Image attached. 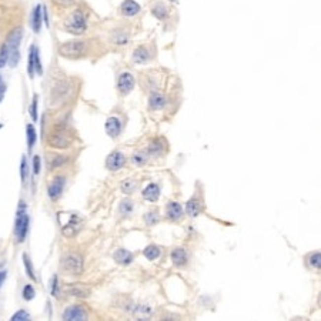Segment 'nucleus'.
I'll return each mask as SVG.
<instances>
[{
  "label": "nucleus",
  "mask_w": 321,
  "mask_h": 321,
  "mask_svg": "<svg viewBox=\"0 0 321 321\" xmlns=\"http://www.w3.org/2000/svg\"><path fill=\"white\" fill-rule=\"evenodd\" d=\"M57 221L60 224V230L67 239L74 237L81 230V218L79 214L71 212H60L57 214Z\"/></svg>",
  "instance_id": "1"
},
{
  "label": "nucleus",
  "mask_w": 321,
  "mask_h": 321,
  "mask_svg": "<svg viewBox=\"0 0 321 321\" xmlns=\"http://www.w3.org/2000/svg\"><path fill=\"white\" fill-rule=\"evenodd\" d=\"M87 49L89 43L86 40H70L60 46L59 53L66 59H80L87 53Z\"/></svg>",
  "instance_id": "2"
},
{
  "label": "nucleus",
  "mask_w": 321,
  "mask_h": 321,
  "mask_svg": "<svg viewBox=\"0 0 321 321\" xmlns=\"http://www.w3.org/2000/svg\"><path fill=\"white\" fill-rule=\"evenodd\" d=\"M27 230H29V215L26 214V204L20 201L17 213H16V223H14V236H16L17 243L25 241Z\"/></svg>",
  "instance_id": "3"
},
{
  "label": "nucleus",
  "mask_w": 321,
  "mask_h": 321,
  "mask_svg": "<svg viewBox=\"0 0 321 321\" xmlns=\"http://www.w3.org/2000/svg\"><path fill=\"white\" fill-rule=\"evenodd\" d=\"M22 29H14L9 33L7 36V40H6V46H7V50H9V63L10 66L16 67L19 60H20V53H19V44L22 40Z\"/></svg>",
  "instance_id": "4"
},
{
  "label": "nucleus",
  "mask_w": 321,
  "mask_h": 321,
  "mask_svg": "<svg viewBox=\"0 0 321 321\" xmlns=\"http://www.w3.org/2000/svg\"><path fill=\"white\" fill-rule=\"evenodd\" d=\"M65 29L67 32H70L71 35H83L86 32V29H87L86 14L83 13L80 9L74 10L65 22Z\"/></svg>",
  "instance_id": "5"
},
{
  "label": "nucleus",
  "mask_w": 321,
  "mask_h": 321,
  "mask_svg": "<svg viewBox=\"0 0 321 321\" xmlns=\"http://www.w3.org/2000/svg\"><path fill=\"white\" fill-rule=\"evenodd\" d=\"M62 267L66 273L71 274V276H79L83 271V258L76 253H70V254L63 257Z\"/></svg>",
  "instance_id": "6"
},
{
  "label": "nucleus",
  "mask_w": 321,
  "mask_h": 321,
  "mask_svg": "<svg viewBox=\"0 0 321 321\" xmlns=\"http://www.w3.org/2000/svg\"><path fill=\"white\" fill-rule=\"evenodd\" d=\"M124 163H126L124 154L120 153V151H113V153H110L107 156L106 167L108 170H111V172H116V170H119V169H121L124 166Z\"/></svg>",
  "instance_id": "7"
},
{
  "label": "nucleus",
  "mask_w": 321,
  "mask_h": 321,
  "mask_svg": "<svg viewBox=\"0 0 321 321\" xmlns=\"http://www.w3.org/2000/svg\"><path fill=\"white\" fill-rule=\"evenodd\" d=\"M117 89L121 94H129L134 89V77L130 73H121L117 79Z\"/></svg>",
  "instance_id": "8"
},
{
  "label": "nucleus",
  "mask_w": 321,
  "mask_h": 321,
  "mask_svg": "<svg viewBox=\"0 0 321 321\" xmlns=\"http://www.w3.org/2000/svg\"><path fill=\"white\" fill-rule=\"evenodd\" d=\"M87 319V314L86 311L83 310V307L80 306H71V307H67L63 313V320H70V321H81Z\"/></svg>",
  "instance_id": "9"
},
{
  "label": "nucleus",
  "mask_w": 321,
  "mask_h": 321,
  "mask_svg": "<svg viewBox=\"0 0 321 321\" xmlns=\"http://www.w3.org/2000/svg\"><path fill=\"white\" fill-rule=\"evenodd\" d=\"M65 181H66V178L62 177V176H59V177H56L53 181L50 183L47 191H49V197H50L52 200H57V199L62 196L63 188H65Z\"/></svg>",
  "instance_id": "10"
},
{
  "label": "nucleus",
  "mask_w": 321,
  "mask_h": 321,
  "mask_svg": "<svg viewBox=\"0 0 321 321\" xmlns=\"http://www.w3.org/2000/svg\"><path fill=\"white\" fill-rule=\"evenodd\" d=\"M71 139L69 137V134L63 133V132H57V133H53L50 137H49V143L52 147L56 148H66L69 147Z\"/></svg>",
  "instance_id": "11"
},
{
  "label": "nucleus",
  "mask_w": 321,
  "mask_h": 321,
  "mask_svg": "<svg viewBox=\"0 0 321 321\" xmlns=\"http://www.w3.org/2000/svg\"><path fill=\"white\" fill-rule=\"evenodd\" d=\"M167 105V99L166 96L160 92H153L148 97V107L151 110H160Z\"/></svg>",
  "instance_id": "12"
},
{
  "label": "nucleus",
  "mask_w": 321,
  "mask_h": 321,
  "mask_svg": "<svg viewBox=\"0 0 321 321\" xmlns=\"http://www.w3.org/2000/svg\"><path fill=\"white\" fill-rule=\"evenodd\" d=\"M120 12L123 16L133 17V16H136V14L140 12V6L134 0H124L120 6Z\"/></svg>",
  "instance_id": "13"
},
{
  "label": "nucleus",
  "mask_w": 321,
  "mask_h": 321,
  "mask_svg": "<svg viewBox=\"0 0 321 321\" xmlns=\"http://www.w3.org/2000/svg\"><path fill=\"white\" fill-rule=\"evenodd\" d=\"M106 133L110 137H117L121 133V121L117 117H108L106 121Z\"/></svg>",
  "instance_id": "14"
},
{
  "label": "nucleus",
  "mask_w": 321,
  "mask_h": 321,
  "mask_svg": "<svg viewBox=\"0 0 321 321\" xmlns=\"http://www.w3.org/2000/svg\"><path fill=\"white\" fill-rule=\"evenodd\" d=\"M151 59V54L146 46H140L133 52V62L137 65H144Z\"/></svg>",
  "instance_id": "15"
},
{
  "label": "nucleus",
  "mask_w": 321,
  "mask_h": 321,
  "mask_svg": "<svg viewBox=\"0 0 321 321\" xmlns=\"http://www.w3.org/2000/svg\"><path fill=\"white\" fill-rule=\"evenodd\" d=\"M153 314V308L147 304H137L133 308V316L139 320H147Z\"/></svg>",
  "instance_id": "16"
},
{
  "label": "nucleus",
  "mask_w": 321,
  "mask_h": 321,
  "mask_svg": "<svg viewBox=\"0 0 321 321\" xmlns=\"http://www.w3.org/2000/svg\"><path fill=\"white\" fill-rule=\"evenodd\" d=\"M160 196V187L156 184V183H151L148 184L147 187L143 190V199L147 201H156Z\"/></svg>",
  "instance_id": "17"
},
{
  "label": "nucleus",
  "mask_w": 321,
  "mask_h": 321,
  "mask_svg": "<svg viewBox=\"0 0 321 321\" xmlns=\"http://www.w3.org/2000/svg\"><path fill=\"white\" fill-rule=\"evenodd\" d=\"M181 214H183V209H181V206H180L178 203L172 201V203L167 204V207H166V215H167L170 220H178V218L181 217Z\"/></svg>",
  "instance_id": "18"
},
{
  "label": "nucleus",
  "mask_w": 321,
  "mask_h": 321,
  "mask_svg": "<svg viewBox=\"0 0 321 321\" xmlns=\"http://www.w3.org/2000/svg\"><path fill=\"white\" fill-rule=\"evenodd\" d=\"M114 260L119 263V264H121V266H129L132 261H133V254L129 251V250H124V249H120V250H117L116 253H114Z\"/></svg>",
  "instance_id": "19"
},
{
  "label": "nucleus",
  "mask_w": 321,
  "mask_h": 321,
  "mask_svg": "<svg viewBox=\"0 0 321 321\" xmlns=\"http://www.w3.org/2000/svg\"><path fill=\"white\" fill-rule=\"evenodd\" d=\"M41 17H43V7H41L40 4H37V6L35 7L33 13H32V29H33L36 33L40 32Z\"/></svg>",
  "instance_id": "20"
},
{
  "label": "nucleus",
  "mask_w": 321,
  "mask_h": 321,
  "mask_svg": "<svg viewBox=\"0 0 321 321\" xmlns=\"http://www.w3.org/2000/svg\"><path fill=\"white\" fill-rule=\"evenodd\" d=\"M188 255L186 253V250L183 249H176L174 251H172V261H173L174 266L180 267V266H184L187 263Z\"/></svg>",
  "instance_id": "21"
},
{
  "label": "nucleus",
  "mask_w": 321,
  "mask_h": 321,
  "mask_svg": "<svg viewBox=\"0 0 321 321\" xmlns=\"http://www.w3.org/2000/svg\"><path fill=\"white\" fill-rule=\"evenodd\" d=\"M67 293H70L71 295L74 297H81V298H86L87 295L90 294V290L86 288L84 285H80V284H73L71 287L67 288Z\"/></svg>",
  "instance_id": "22"
},
{
  "label": "nucleus",
  "mask_w": 321,
  "mask_h": 321,
  "mask_svg": "<svg viewBox=\"0 0 321 321\" xmlns=\"http://www.w3.org/2000/svg\"><path fill=\"white\" fill-rule=\"evenodd\" d=\"M151 13H153L154 17H157L159 20H164V19L169 17V9H167L166 4H163V3H157L156 6H153Z\"/></svg>",
  "instance_id": "23"
},
{
  "label": "nucleus",
  "mask_w": 321,
  "mask_h": 321,
  "mask_svg": "<svg viewBox=\"0 0 321 321\" xmlns=\"http://www.w3.org/2000/svg\"><path fill=\"white\" fill-rule=\"evenodd\" d=\"M186 212H187L190 217H197L200 214V201L197 200L196 197H193L186 206Z\"/></svg>",
  "instance_id": "24"
},
{
  "label": "nucleus",
  "mask_w": 321,
  "mask_h": 321,
  "mask_svg": "<svg viewBox=\"0 0 321 321\" xmlns=\"http://www.w3.org/2000/svg\"><path fill=\"white\" fill-rule=\"evenodd\" d=\"M26 133H27V147H29V150H32V147H33L35 143H36L37 134H36V130H35V127H33L32 124H27Z\"/></svg>",
  "instance_id": "25"
},
{
  "label": "nucleus",
  "mask_w": 321,
  "mask_h": 321,
  "mask_svg": "<svg viewBox=\"0 0 321 321\" xmlns=\"http://www.w3.org/2000/svg\"><path fill=\"white\" fill-rule=\"evenodd\" d=\"M113 41L116 44H119V46H123V44H126L129 41V35L126 32H123V30H116L113 33Z\"/></svg>",
  "instance_id": "26"
},
{
  "label": "nucleus",
  "mask_w": 321,
  "mask_h": 321,
  "mask_svg": "<svg viewBox=\"0 0 321 321\" xmlns=\"http://www.w3.org/2000/svg\"><path fill=\"white\" fill-rule=\"evenodd\" d=\"M143 254L146 255V258H148V260H156L160 255V249L156 246H148L144 249Z\"/></svg>",
  "instance_id": "27"
},
{
  "label": "nucleus",
  "mask_w": 321,
  "mask_h": 321,
  "mask_svg": "<svg viewBox=\"0 0 321 321\" xmlns=\"http://www.w3.org/2000/svg\"><path fill=\"white\" fill-rule=\"evenodd\" d=\"M35 50H36V46H32V47H30V52H29V66H27V71H29V76H30V77L35 76Z\"/></svg>",
  "instance_id": "28"
},
{
  "label": "nucleus",
  "mask_w": 321,
  "mask_h": 321,
  "mask_svg": "<svg viewBox=\"0 0 321 321\" xmlns=\"http://www.w3.org/2000/svg\"><path fill=\"white\" fill-rule=\"evenodd\" d=\"M132 161H133L134 166H143V164H146V161H147V154H146L144 151H137V153H134L133 154Z\"/></svg>",
  "instance_id": "29"
},
{
  "label": "nucleus",
  "mask_w": 321,
  "mask_h": 321,
  "mask_svg": "<svg viewBox=\"0 0 321 321\" xmlns=\"http://www.w3.org/2000/svg\"><path fill=\"white\" fill-rule=\"evenodd\" d=\"M7 62H9V50H7V46L4 43L3 46H0V69L4 66Z\"/></svg>",
  "instance_id": "30"
},
{
  "label": "nucleus",
  "mask_w": 321,
  "mask_h": 321,
  "mask_svg": "<svg viewBox=\"0 0 321 321\" xmlns=\"http://www.w3.org/2000/svg\"><path fill=\"white\" fill-rule=\"evenodd\" d=\"M310 266L314 268H321V253H313L308 258Z\"/></svg>",
  "instance_id": "31"
},
{
  "label": "nucleus",
  "mask_w": 321,
  "mask_h": 321,
  "mask_svg": "<svg viewBox=\"0 0 321 321\" xmlns=\"http://www.w3.org/2000/svg\"><path fill=\"white\" fill-rule=\"evenodd\" d=\"M23 263H25V267H26V273L27 276L32 279V280H36V276H35V271L32 270V261L29 258V255L25 254L23 255Z\"/></svg>",
  "instance_id": "32"
},
{
  "label": "nucleus",
  "mask_w": 321,
  "mask_h": 321,
  "mask_svg": "<svg viewBox=\"0 0 321 321\" xmlns=\"http://www.w3.org/2000/svg\"><path fill=\"white\" fill-rule=\"evenodd\" d=\"M144 221H146V224H148V226L156 224V223L159 221V214L156 213V212H148V213L144 215Z\"/></svg>",
  "instance_id": "33"
},
{
  "label": "nucleus",
  "mask_w": 321,
  "mask_h": 321,
  "mask_svg": "<svg viewBox=\"0 0 321 321\" xmlns=\"http://www.w3.org/2000/svg\"><path fill=\"white\" fill-rule=\"evenodd\" d=\"M27 173H29V169H27V160L26 157L23 156V157H22V163H20V178H22V183L26 181Z\"/></svg>",
  "instance_id": "34"
},
{
  "label": "nucleus",
  "mask_w": 321,
  "mask_h": 321,
  "mask_svg": "<svg viewBox=\"0 0 321 321\" xmlns=\"http://www.w3.org/2000/svg\"><path fill=\"white\" fill-rule=\"evenodd\" d=\"M35 295H36L35 288H33L30 284L25 285V288H23V298H25V300H27V301H30V300H33V298H35Z\"/></svg>",
  "instance_id": "35"
},
{
  "label": "nucleus",
  "mask_w": 321,
  "mask_h": 321,
  "mask_svg": "<svg viewBox=\"0 0 321 321\" xmlns=\"http://www.w3.org/2000/svg\"><path fill=\"white\" fill-rule=\"evenodd\" d=\"M133 210V203L130 200H123L120 204V213L121 214H130Z\"/></svg>",
  "instance_id": "36"
},
{
  "label": "nucleus",
  "mask_w": 321,
  "mask_h": 321,
  "mask_svg": "<svg viewBox=\"0 0 321 321\" xmlns=\"http://www.w3.org/2000/svg\"><path fill=\"white\" fill-rule=\"evenodd\" d=\"M30 319V316H29V313L25 311V310H19L16 314L12 316V320L13 321H27Z\"/></svg>",
  "instance_id": "37"
},
{
  "label": "nucleus",
  "mask_w": 321,
  "mask_h": 321,
  "mask_svg": "<svg viewBox=\"0 0 321 321\" xmlns=\"http://www.w3.org/2000/svg\"><path fill=\"white\" fill-rule=\"evenodd\" d=\"M134 187H136V183H134L133 180H124L123 184H121V190H123L126 194H130L134 190Z\"/></svg>",
  "instance_id": "38"
},
{
  "label": "nucleus",
  "mask_w": 321,
  "mask_h": 321,
  "mask_svg": "<svg viewBox=\"0 0 321 321\" xmlns=\"http://www.w3.org/2000/svg\"><path fill=\"white\" fill-rule=\"evenodd\" d=\"M30 117H32L35 121L37 120V96H35L33 100H32V106H30Z\"/></svg>",
  "instance_id": "39"
},
{
  "label": "nucleus",
  "mask_w": 321,
  "mask_h": 321,
  "mask_svg": "<svg viewBox=\"0 0 321 321\" xmlns=\"http://www.w3.org/2000/svg\"><path fill=\"white\" fill-rule=\"evenodd\" d=\"M35 71H37V74H41V73H43V69H41L40 57H39V50H37V47H36V50H35Z\"/></svg>",
  "instance_id": "40"
},
{
  "label": "nucleus",
  "mask_w": 321,
  "mask_h": 321,
  "mask_svg": "<svg viewBox=\"0 0 321 321\" xmlns=\"http://www.w3.org/2000/svg\"><path fill=\"white\" fill-rule=\"evenodd\" d=\"M147 153L148 154H159V153H160V144H159V142L151 143L147 147Z\"/></svg>",
  "instance_id": "41"
},
{
  "label": "nucleus",
  "mask_w": 321,
  "mask_h": 321,
  "mask_svg": "<svg viewBox=\"0 0 321 321\" xmlns=\"http://www.w3.org/2000/svg\"><path fill=\"white\" fill-rule=\"evenodd\" d=\"M33 173H40V157L39 156H35V159H33Z\"/></svg>",
  "instance_id": "42"
},
{
  "label": "nucleus",
  "mask_w": 321,
  "mask_h": 321,
  "mask_svg": "<svg viewBox=\"0 0 321 321\" xmlns=\"http://www.w3.org/2000/svg\"><path fill=\"white\" fill-rule=\"evenodd\" d=\"M52 294L59 295V279H57V276H54L53 281H52Z\"/></svg>",
  "instance_id": "43"
},
{
  "label": "nucleus",
  "mask_w": 321,
  "mask_h": 321,
  "mask_svg": "<svg viewBox=\"0 0 321 321\" xmlns=\"http://www.w3.org/2000/svg\"><path fill=\"white\" fill-rule=\"evenodd\" d=\"M56 4L59 6H63V7H67V6H71L76 3V0H53Z\"/></svg>",
  "instance_id": "44"
},
{
  "label": "nucleus",
  "mask_w": 321,
  "mask_h": 321,
  "mask_svg": "<svg viewBox=\"0 0 321 321\" xmlns=\"http://www.w3.org/2000/svg\"><path fill=\"white\" fill-rule=\"evenodd\" d=\"M66 161H67L66 157H60V156H59V157H54L53 163H52V167H53V169L54 167H59V166L65 164Z\"/></svg>",
  "instance_id": "45"
},
{
  "label": "nucleus",
  "mask_w": 321,
  "mask_h": 321,
  "mask_svg": "<svg viewBox=\"0 0 321 321\" xmlns=\"http://www.w3.org/2000/svg\"><path fill=\"white\" fill-rule=\"evenodd\" d=\"M4 90H6V86H4V83H3V79H1V76H0V100H1V97H3V93H4Z\"/></svg>",
  "instance_id": "46"
},
{
  "label": "nucleus",
  "mask_w": 321,
  "mask_h": 321,
  "mask_svg": "<svg viewBox=\"0 0 321 321\" xmlns=\"http://www.w3.org/2000/svg\"><path fill=\"white\" fill-rule=\"evenodd\" d=\"M4 277H6V273H4V271H1V273H0V284L3 283V280H4Z\"/></svg>",
  "instance_id": "47"
},
{
  "label": "nucleus",
  "mask_w": 321,
  "mask_h": 321,
  "mask_svg": "<svg viewBox=\"0 0 321 321\" xmlns=\"http://www.w3.org/2000/svg\"><path fill=\"white\" fill-rule=\"evenodd\" d=\"M170 1H172V3H176V1H177V0H170Z\"/></svg>",
  "instance_id": "48"
}]
</instances>
